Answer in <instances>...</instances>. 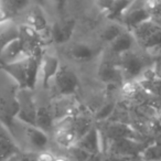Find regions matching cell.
<instances>
[{"label": "cell", "instance_id": "1", "mask_svg": "<svg viewBox=\"0 0 161 161\" xmlns=\"http://www.w3.org/2000/svg\"><path fill=\"white\" fill-rule=\"evenodd\" d=\"M18 86H11L0 95V123L10 132H14V119L19 113V102L17 97Z\"/></svg>", "mask_w": 161, "mask_h": 161}, {"label": "cell", "instance_id": "2", "mask_svg": "<svg viewBox=\"0 0 161 161\" xmlns=\"http://www.w3.org/2000/svg\"><path fill=\"white\" fill-rule=\"evenodd\" d=\"M136 42L142 49L147 50H161V27L153 20L145 21L138 27L131 30Z\"/></svg>", "mask_w": 161, "mask_h": 161}, {"label": "cell", "instance_id": "3", "mask_svg": "<svg viewBox=\"0 0 161 161\" xmlns=\"http://www.w3.org/2000/svg\"><path fill=\"white\" fill-rule=\"evenodd\" d=\"M149 142H146L140 139L135 138H118L112 140L104 146L103 150H105L106 153L115 154V156L121 157H135L140 156Z\"/></svg>", "mask_w": 161, "mask_h": 161}, {"label": "cell", "instance_id": "4", "mask_svg": "<svg viewBox=\"0 0 161 161\" xmlns=\"http://www.w3.org/2000/svg\"><path fill=\"white\" fill-rule=\"evenodd\" d=\"M52 82L54 93L58 97L72 96L80 85V80L75 72L67 66H61Z\"/></svg>", "mask_w": 161, "mask_h": 161}, {"label": "cell", "instance_id": "5", "mask_svg": "<svg viewBox=\"0 0 161 161\" xmlns=\"http://www.w3.org/2000/svg\"><path fill=\"white\" fill-rule=\"evenodd\" d=\"M117 65L126 80H135V78L143 74L146 66L145 60L132 50L120 54L118 56Z\"/></svg>", "mask_w": 161, "mask_h": 161}, {"label": "cell", "instance_id": "6", "mask_svg": "<svg viewBox=\"0 0 161 161\" xmlns=\"http://www.w3.org/2000/svg\"><path fill=\"white\" fill-rule=\"evenodd\" d=\"M17 97L19 102V113L17 118L25 125L36 126V113L39 107L36 106L34 99L33 91L28 88H18Z\"/></svg>", "mask_w": 161, "mask_h": 161}, {"label": "cell", "instance_id": "7", "mask_svg": "<svg viewBox=\"0 0 161 161\" xmlns=\"http://www.w3.org/2000/svg\"><path fill=\"white\" fill-rule=\"evenodd\" d=\"M97 128H98L99 134H101L103 148L109 141L115 140V139L124 138V137L139 139V135H140L135 129H132L130 126L123 123H107L102 127Z\"/></svg>", "mask_w": 161, "mask_h": 161}, {"label": "cell", "instance_id": "8", "mask_svg": "<svg viewBox=\"0 0 161 161\" xmlns=\"http://www.w3.org/2000/svg\"><path fill=\"white\" fill-rule=\"evenodd\" d=\"M20 40L25 45L28 55L43 53V47L45 45L44 36L25 23L20 25Z\"/></svg>", "mask_w": 161, "mask_h": 161}, {"label": "cell", "instance_id": "9", "mask_svg": "<svg viewBox=\"0 0 161 161\" xmlns=\"http://www.w3.org/2000/svg\"><path fill=\"white\" fill-rule=\"evenodd\" d=\"M76 21L73 18L62 19L55 21L50 27V36L51 40L56 44H63L69 41L75 30Z\"/></svg>", "mask_w": 161, "mask_h": 161}, {"label": "cell", "instance_id": "10", "mask_svg": "<svg viewBox=\"0 0 161 161\" xmlns=\"http://www.w3.org/2000/svg\"><path fill=\"white\" fill-rule=\"evenodd\" d=\"M75 146L87 152L88 154H101L103 151V145H102V138L99 130L97 127L93 126L80 140L77 141Z\"/></svg>", "mask_w": 161, "mask_h": 161}, {"label": "cell", "instance_id": "11", "mask_svg": "<svg viewBox=\"0 0 161 161\" xmlns=\"http://www.w3.org/2000/svg\"><path fill=\"white\" fill-rule=\"evenodd\" d=\"M51 108L54 118H55V123H58L65 117L77 115L78 109H80V104L74 98H72V96H66L58 98Z\"/></svg>", "mask_w": 161, "mask_h": 161}, {"label": "cell", "instance_id": "12", "mask_svg": "<svg viewBox=\"0 0 161 161\" xmlns=\"http://www.w3.org/2000/svg\"><path fill=\"white\" fill-rule=\"evenodd\" d=\"M27 56L29 55L25 51L22 41L19 38L0 51V65L10 64V63L22 60Z\"/></svg>", "mask_w": 161, "mask_h": 161}, {"label": "cell", "instance_id": "13", "mask_svg": "<svg viewBox=\"0 0 161 161\" xmlns=\"http://www.w3.org/2000/svg\"><path fill=\"white\" fill-rule=\"evenodd\" d=\"M60 67V62H58L56 56L51 55V54H43L40 72L42 75V86L45 90L50 88L52 80H53L54 76L56 75Z\"/></svg>", "mask_w": 161, "mask_h": 161}, {"label": "cell", "instance_id": "14", "mask_svg": "<svg viewBox=\"0 0 161 161\" xmlns=\"http://www.w3.org/2000/svg\"><path fill=\"white\" fill-rule=\"evenodd\" d=\"M20 150L11 132L0 123V161H7L10 157Z\"/></svg>", "mask_w": 161, "mask_h": 161}, {"label": "cell", "instance_id": "15", "mask_svg": "<svg viewBox=\"0 0 161 161\" xmlns=\"http://www.w3.org/2000/svg\"><path fill=\"white\" fill-rule=\"evenodd\" d=\"M3 66V71L16 80L19 88H27V58Z\"/></svg>", "mask_w": 161, "mask_h": 161}, {"label": "cell", "instance_id": "16", "mask_svg": "<svg viewBox=\"0 0 161 161\" xmlns=\"http://www.w3.org/2000/svg\"><path fill=\"white\" fill-rule=\"evenodd\" d=\"M98 78L104 83H116L124 77L117 63L105 60L101 63L98 67Z\"/></svg>", "mask_w": 161, "mask_h": 161}, {"label": "cell", "instance_id": "17", "mask_svg": "<svg viewBox=\"0 0 161 161\" xmlns=\"http://www.w3.org/2000/svg\"><path fill=\"white\" fill-rule=\"evenodd\" d=\"M136 42L134 34L129 30H124L114 41L109 43V50L112 54L119 56L120 54L132 50V45Z\"/></svg>", "mask_w": 161, "mask_h": 161}, {"label": "cell", "instance_id": "18", "mask_svg": "<svg viewBox=\"0 0 161 161\" xmlns=\"http://www.w3.org/2000/svg\"><path fill=\"white\" fill-rule=\"evenodd\" d=\"M25 21H27L25 25H28L29 27H31L32 29L40 32V33H43V32L47 31V30L50 32V27L47 16H45L44 11L39 6H34L31 10H29V12L27 14Z\"/></svg>", "mask_w": 161, "mask_h": 161}, {"label": "cell", "instance_id": "19", "mask_svg": "<svg viewBox=\"0 0 161 161\" xmlns=\"http://www.w3.org/2000/svg\"><path fill=\"white\" fill-rule=\"evenodd\" d=\"M25 132L28 141L36 150L43 151L47 148V143H49V138H47V135L45 131H43L36 126L27 125V127L25 128Z\"/></svg>", "mask_w": 161, "mask_h": 161}, {"label": "cell", "instance_id": "20", "mask_svg": "<svg viewBox=\"0 0 161 161\" xmlns=\"http://www.w3.org/2000/svg\"><path fill=\"white\" fill-rule=\"evenodd\" d=\"M19 38L20 25H17L12 20L0 25V51Z\"/></svg>", "mask_w": 161, "mask_h": 161}, {"label": "cell", "instance_id": "21", "mask_svg": "<svg viewBox=\"0 0 161 161\" xmlns=\"http://www.w3.org/2000/svg\"><path fill=\"white\" fill-rule=\"evenodd\" d=\"M69 55L76 62L87 63L96 55V51L87 43H75L69 50Z\"/></svg>", "mask_w": 161, "mask_h": 161}, {"label": "cell", "instance_id": "22", "mask_svg": "<svg viewBox=\"0 0 161 161\" xmlns=\"http://www.w3.org/2000/svg\"><path fill=\"white\" fill-rule=\"evenodd\" d=\"M150 16L148 14V12L143 9V7L135 8V9H129L123 17L124 25L127 28V30L131 31L132 29H135L136 27H138L139 25H141L145 21L149 20Z\"/></svg>", "mask_w": 161, "mask_h": 161}, {"label": "cell", "instance_id": "23", "mask_svg": "<svg viewBox=\"0 0 161 161\" xmlns=\"http://www.w3.org/2000/svg\"><path fill=\"white\" fill-rule=\"evenodd\" d=\"M55 118H54L53 112L51 107H39L38 113H36V126L43 131L47 134L49 131L53 130L55 128Z\"/></svg>", "mask_w": 161, "mask_h": 161}, {"label": "cell", "instance_id": "24", "mask_svg": "<svg viewBox=\"0 0 161 161\" xmlns=\"http://www.w3.org/2000/svg\"><path fill=\"white\" fill-rule=\"evenodd\" d=\"M134 0H113L109 9L107 10V18L110 20H118L130 9Z\"/></svg>", "mask_w": 161, "mask_h": 161}, {"label": "cell", "instance_id": "25", "mask_svg": "<svg viewBox=\"0 0 161 161\" xmlns=\"http://www.w3.org/2000/svg\"><path fill=\"white\" fill-rule=\"evenodd\" d=\"M140 157L145 161H161V142L156 140L149 142Z\"/></svg>", "mask_w": 161, "mask_h": 161}, {"label": "cell", "instance_id": "26", "mask_svg": "<svg viewBox=\"0 0 161 161\" xmlns=\"http://www.w3.org/2000/svg\"><path fill=\"white\" fill-rule=\"evenodd\" d=\"M0 3L16 16L29 6L30 0H0Z\"/></svg>", "mask_w": 161, "mask_h": 161}, {"label": "cell", "instance_id": "27", "mask_svg": "<svg viewBox=\"0 0 161 161\" xmlns=\"http://www.w3.org/2000/svg\"><path fill=\"white\" fill-rule=\"evenodd\" d=\"M123 31H124V29L121 28V25H117V23H112V25H107V27L103 29V31H102V33H101V39L109 44V43L112 42V41H114Z\"/></svg>", "mask_w": 161, "mask_h": 161}, {"label": "cell", "instance_id": "28", "mask_svg": "<svg viewBox=\"0 0 161 161\" xmlns=\"http://www.w3.org/2000/svg\"><path fill=\"white\" fill-rule=\"evenodd\" d=\"M141 6L151 19L157 18L161 14V0H143Z\"/></svg>", "mask_w": 161, "mask_h": 161}, {"label": "cell", "instance_id": "29", "mask_svg": "<svg viewBox=\"0 0 161 161\" xmlns=\"http://www.w3.org/2000/svg\"><path fill=\"white\" fill-rule=\"evenodd\" d=\"M40 153L34 151H18L11 156L7 161H39Z\"/></svg>", "mask_w": 161, "mask_h": 161}, {"label": "cell", "instance_id": "30", "mask_svg": "<svg viewBox=\"0 0 161 161\" xmlns=\"http://www.w3.org/2000/svg\"><path fill=\"white\" fill-rule=\"evenodd\" d=\"M115 109V104L114 103H107L105 105H103L101 108H99L98 113L96 115V118L99 119V120H104L105 118H107L108 116L112 115V113L114 112Z\"/></svg>", "mask_w": 161, "mask_h": 161}, {"label": "cell", "instance_id": "31", "mask_svg": "<svg viewBox=\"0 0 161 161\" xmlns=\"http://www.w3.org/2000/svg\"><path fill=\"white\" fill-rule=\"evenodd\" d=\"M14 17V16L7 9V8L3 7V6L0 3V25H1V23L7 22V21L12 20Z\"/></svg>", "mask_w": 161, "mask_h": 161}, {"label": "cell", "instance_id": "32", "mask_svg": "<svg viewBox=\"0 0 161 161\" xmlns=\"http://www.w3.org/2000/svg\"><path fill=\"white\" fill-rule=\"evenodd\" d=\"M131 157H121V156H115V154L106 153L105 157H103V161H129Z\"/></svg>", "mask_w": 161, "mask_h": 161}, {"label": "cell", "instance_id": "33", "mask_svg": "<svg viewBox=\"0 0 161 161\" xmlns=\"http://www.w3.org/2000/svg\"><path fill=\"white\" fill-rule=\"evenodd\" d=\"M112 3H113V0H97V5H98V7L106 12H107V10L109 9Z\"/></svg>", "mask_w": 161, "mask_h": 161}, {"label": "cell", "instance_id": "34", "mask_svg": "<svg viewBox=\"0 0 161 161\" xmlns=\"http://www.w3.org/2000/svg\"><path fill=\"white\" fill-rule=\"evenodd\" d=\"M51 1H53V3L56 6V8H58L60 11H62V10L64 9L67 3V0H51Z\"/></svg>", "mask_w": 161, "mask_h": 161}, {"label": "cell", "instance_id": "35", "mask_svg": "<svg viewBox=\"0 0 161 161\" xmlns=\"http://www.w3.org/2000/svg\"><path fill=\"white\" fill-rule=\"evenodd\" d=\"M152 69H153L154 75H156L157 77H160L161 78V58L156 63V65H154V67Z\"/></svg>", "mask_w": 161, "mask_h": 161}, {"label": "cell", "instance_id": "36", "mask_svg": "<svg viewBox=\"0 0 161 161\" xmlns=\"http://www.w3.org/2000/svg\"><path fill=\"white\" fill-rule=\"evenodd\" d=\"M85 161H103V157H102V153L101 154H93V156H91L90 158Z\"/></svg>", "mask_w": 161, "mask_h": 161}, {"label": "cell", "instance_id": "37", "mask_svg": "<svg viewBox=\"0 0 161 161\" xmlns=\"http://www.w3.org/2000/svg\"><path fill=\"white\" fill-rule=\"evenodd\" d=\"M54 161H73L69 157L65 156H54Z\"/></svg>", "mask_w": 161, "mask_h": 161}, {"label": "cell", "instance_id": "38", "mask_svg": "<svg viewBox=\"0 0 161 161\" xmlns=\"http://www.w3.org/2000/svg\"><path fill=\"white\" fill-rule=\"evenodd\" d=\"M153 140H156V141H160V142H161V128H160V130H159V131L157 132L156 136H154Z\"/></svg>", "mask_w": 161, "mask_h": 161}, {"label": "cell", "instance_id": "39", "mask_svg": "<svg viewBox=\"0 0 161 161\" xmlns=\"http://www.w3.org/2000/svg\"><path fill=\"white\" fill-rule=\"evenodd\" d=\"M129 161H145L140 156H135V157H131L129 159Z\"/></svg>", "mask_w": 161, "mask_h": 161}, {"label": "cell", "instance_id": "40", "mask_svg": "<svg viewBox=\"0 0 161 161\" xmlns=\"http://www.w3.org/2000/svg\"><path fill=\"white\" fill-rule=\"evenodd\" d=\"M151 20H153L154 22L157 23V25H159L161 27V14L159 17H157V18H154V19H151Z\"/></svg>", "mask_w": 161, "mask_h": 161}, {"label": "cell", "instance_id": "41", "mask_svg": "<svg viewBox=\"0 0 161 161\" xmlns=\"http://www.w3.org/2000/svg\"><path fill=\"white\" fill-rule=\"evenodd\" d=\"M0 71H3V65H0Z\"/></svg>", "mask_w": 161, "mask_h": 161}]
</instances>
